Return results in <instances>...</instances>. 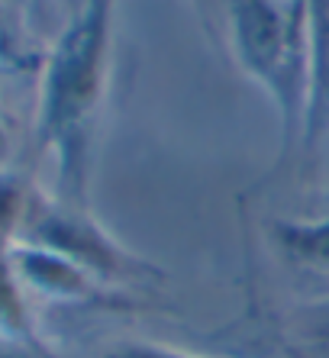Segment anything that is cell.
I'll return each mask as SVG.
<instances>
[{
    "label": "cell",
    "instance_id": "cell-3",
    "mask_svg": "<svg viewBox=\"0 0 329 358\" xmlns=\"http://www.w3.org/2000/svg\"><path fill=\"white\" fill-rule=\"evenodd\" d=\"M110 358H184V355H172V352H158V349H123Z\"/></svg>",
    "mask_w": 329,
    "mask_h": 358
},
{
    "label": "cell",
    "instance_id": "cell-2",
    "mask_svg": "<svg viewBox=\"0 0 329 358\" xmlns=\"http://www.w3.org/2000/svg\"><path fill=\"white\" fill-rule=\"evenodd\" d=\"M232 3H236L239 39L258 68H268L281 49L278 13L268 7V0H232Z\"/></svg>",
    "mask_w": 329,
    "mask_h": 358
},
{
    "label": "cell",
    "instance_id": "cell-1",
    "mask_svg": "<svg viewBox=\"0 0 329 358\" xmlns=\"http://www.w3.org/2000/svg\"><path fill=\"white\" fill-rule=\"evenodd\" d=\"M100 33H104V17H100V10H94L91 17L81 20L68 33L65 45L58 52L55 75L49 84V117H46V123L58 133L68 129L91 103Z\"/></svg>",
    "mask_w": 329,
    "mask_h": 358
}]
</instances>
